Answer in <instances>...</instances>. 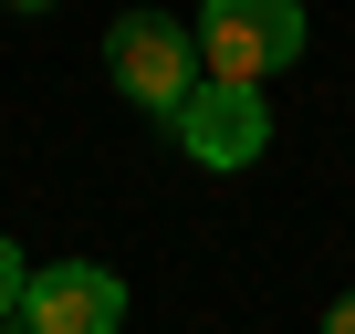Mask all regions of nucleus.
Wrapping results in <instances>:
<instances>
[{
    "label": "nucleus",
    "mask_w": 355,
    "mask_h": 334,
    "mask_svg": "<svg viewBox=\"0 0 355 334\" xmlns=\"http://www.w3.org/2000/svg\"><path fill=\"white\" fill-rule=\"evenodd\" d=\"M199 73L220 84H261L303 53V0H199Z\"/></svg>",
    "instance_id": "nucleus-1"
},
{
    "label": "nucleus",
    "mask_w": 355,
    "mask_h": 334,
    "mask_svg": "<svg viewBox=\"0 0 355 334\" xmlns=\"http://www.w3.org/2000/svg\"><path fill=\"white\" fill-rule=\"evenodd\" d=\"M105 73H115V94H136L157 125L189 105V84H199V32L189 21H167V11H125L115 32H105Z\"/></svg>",
    "instance_id": "nucleus-2"
},
{
    "label": "nucleus",
    "mask_w": 355,
    "mask_h": 334,
    "mask_svg": "<svg viewBox=\"0 0 355 334\" xmlns=\"http://www.w3.org/2000/svg\"><path fill=\"white\" fill-rule=\"evenodd\" d=\"M167 125H178V146H189L209 178H230V167H261V146H272V105H261V84H220V73H199V84H189V105H178Z\"/></svg>",
    "instance_id": "nucleus-3"
},
{
    "label": "nucleus",
    "mask_w": 355,
    "mask_h": 334,
    "mask_svg": "<svg viewBox=\"0 0 355 334\" xmlns=\"http://www.w3.org/2000/svg\"><path fill=\"white\" fill-rule=\"evenodd\" d=\"M21 334H115L125 324V282L105 272V261H42L32 282H21V313H11Z\"/></svg>",
    "instance_id": "nucleus-4"
},
{
    "label": "nucleus",
    "mask_w": 355,
    "mask_h": 334,
    "mask_svg": "<svg viewBox=\"0 0 355 334\" xmlns=\"http://www.w3.org/2000/svg\"><path fill=\"white\" fill-rule=\"evenodd\" d=\"M21 282H32V272H21V251H11V240H0V324H11V313H21Z\"/></svg>",
    "instance_id": "nucleus-5"
},
{
    "label": "nucleus",
    "mask_w": 355,
    "mask_h": 334,
    "mask_svg": "<svg viewBox=\"0 0 355 334\" xmlns=\"http://www.w3.org/2000/svg\"><path fill=\"white\" fill-rule=\"evenodd\" d=\"M324 334H355V292H345V303H334V313H324Z\"/></svg>",
    "instance_id": "nucleus-6"
},
{
    "label": "nucleus",
    "mask_w": 355,
    "mask_h": 334,
    "mask_svg": "<svg viewBox=\"0 0 355 334\" xmlns=\"http://www.w3.org/2000/svg\"><path fill=\"white\" fill-rule=\"evenodd\" d=\"M11 11H53V0H11Z\"/></svg>",
    "instance_id": "nucleus-7"
}]
</instances>
